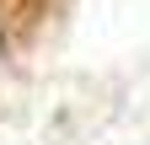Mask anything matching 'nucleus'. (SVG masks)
<instances>
[{"label":"nucleus","mask_w":150,"mask_h":145,"mask_svg":"<svg viewBox=\"0 0 150 145\" xmlns=\"http://www.w3.org/2000/svg\"><path fill=\"white\" fill-rule=\"evenodd\" d=\"M0 48H6V38H0Z\"/></svg>","instance_id":"obj_1"}]
</instances>
